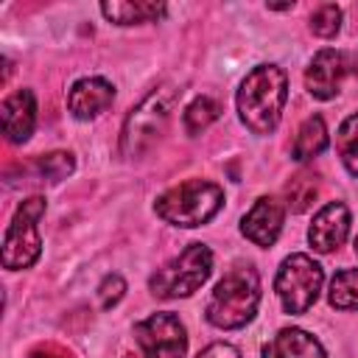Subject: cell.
<instances>
[{
  "label": "cell",
  "mask_w": 358,
  "mask_h": 358,
  "mask_svg": "<svg viewBox=\"0 0 358 358\" xmlns=\"http://www.w3.org/2000/svg\"><path fill=\"white\" fill-rule=\"evenodd\" d=\"M288 98V78L277 64H257L238 90V112L252 134H271Z\"/></svg>",
  "instance_id": "6da1fadb"
},
{
  "label": "cell",
  "mask_w": 358,
  "mask_h": 358,
  "mask_svg": "<svg viewBox=\"0 0 358 358\" xmlns=\"http://www.w3.org/2000/svg\"><path fill=\"white\" fill-rule=\"evenodd\" d=\"M257 302H260L257 271L252 266H235L218 280L204 313H207L210 324H215L221 330H235L255 319Z\"/></svg>",
  "instance_id": "7a4b0ae2"
},
{
  "label": "cell",
  "mask_w": 358,
  "mask_h": 358,
  "mask_svg": "<svg viewBox=\"0 0 358 358\" xmlns=\"http://www.w3.org/2000/svg\"><path fill=\"white\" fill-rule=\"evenodd\" d=\"M224 207V190L207 179H187L165 190L154 210L162 221L173 227H201Z\"/></svg>",
  "instance_id": "3957f363"
},
{
  "label": "cell",
  "mask_w": 358,
  "mask_h": 358,
  "mask_svg": "<svg viewBox=\"0 0 358 358\" xmlns=\"http://www.w3.org/2000/svg\"><path fill=\"white\" fill-rule=\"evenodd\" d=\"M176 103V90L173 87H159L148 92L126 117L123 131H120V151L123 157H140L145 154L157 137L165 131L171 112Z\"/></svg>",
  "instance_id": "277c9868"
},
{
  "label": "cell",
  "mask_w": 358,
  "mask_h": 358,
  "mask_svg": "<svg viewBox=\"0 0 358 358\" xmlns=\"http://www.w3.org/2000/svg\"><path fill=\"white\" fill-rule=\"evenodd\" d=\"M210 271H213V252L204 243H190L179 257H173L171 263L157 268V274H151L148 285H151V294L159 299L190 296L193 291H199L207 282Z\"/></svg>",
  "instance_id": "5b68a950"
},
{
  "label": "cell",
  "mask_w": 358,
  "mask_h": 358,
  "mask_svg": "<svg viewBox=\"0 0 358 358\" xmlns=\"http://www.w3.org/2000/svg\"><path fill=\"white\" fill-rule=\"evenodd\" d=\"M322 282H324L322 266L313 257L299 252V255H291V257L282 260V266L277 271V280H274V291H277L285 313L299 316L316 302V296L322 291Z\"/></svg>",
  "instance_id": "8992f818"
},
{
  "label": "cell",
  "mask_w": 358,
  "mask_h": 358,
  "mask_svg": "<svg viewBox=\"0 0 358 358\" xmlns=\"http://www.w3.org/2000/svg\"><path fill=\"white\" fill-rule=\"evenodd\" d=\"M45 215V199L42 196H34V199H25L6 235H3V266L17 271V268H28L36 263L39 252H42V241H39V218Z\"/></svg>",
  "instance_id": "52a82bcc"
},
{
  "label": "cell",
  "mask_w": 358,
  "mask_h": 358,
  "mask_svg": "<svg viewBox=\"0 0 358 358\" xmlns=\"http://www.w3.org/2000/svg\"><path fill=\"white\" fill-rule=\"evenodd\" d=\"M137 344L143 347L145 358H185L187 352V336L179 316L162 310L151 313L148 319L134 324Z\"/></svg>",
  "instance_id": "ba28073f"
},
{
  "label": "cell",
  "mask_w": 358,
  "mask_h": 358,
  "mask_svg": "<svg viewBox=\"0 0 358 358\" xmlns=\"http://www.w3.org/2000/svg\"><path fill=\"white\" fill-rule=\"evenodd\" d=\"M282 218H285V210L277 199L271 196H263L252 204V210L243 215L241 221V232L255 243V246H274V241L280 238V229H282Z\"/></svg>",
  "instance_id": "9c48e42d"
},
{
  "label": "cell",
  "mask_w": 358,
  "mask_h": 358,
  "mask_svg": "<svg viewBox=\"0 0 358 358\" xmlns=\"http://www.w3.org/2000/svg\"><path fill=\"white\" fill-rule=\"evenodd\" d=\"M347 232H350V210L341 201H330L313 215L308 241L316 252H333L347 241Z\"/></svg>",
  "instance_id": "30bf717a"
},
{
  "label": "cell",
  "mask_w": 358,
  "mask_h": 358,
  "mask_svg": "<svg viewBox=\"0 0 358 358\" xmlns=\"http://www.w3.org/2000/svg\"><path fill=\"white\" fill-rule=\"evenodd\" d=\"M347 73V62H344V53L333 50V48H324L313 56L308 73H305V87L313 98L319 101H327L338 92L341 87V78Z\"/></svg>",
  "instance_id": "8fae6325"
},
{
  "label": "cell",
  "mask_w": 358,
  "mask_h": 358,
  "mask_svg": "<svg viewBox=\"0 0 358 358\" xmlns=\"http://www.w3.org/2000/svg\"><path fill=\"white\" fill-rule=\"evenodd\" d=\"M112 101H115V87L106 78H81L70 87L67 95V106L78 120L98 117L112 106Z\"/></svg>",
  "instance_id": "7c38bea8"
},
{
  "label": "cell",
  "mask_w": 358,
  "mask_h": 358,
  "mask_svg": "<svg viewBox=\"0 0 358 358\" xmlns=\"http://www.w3.org/2000/svg\"><path fill=\"white\" fill-rule=\"evenodd\" d=\"M0 115H3V131L11 143H25L34 131V123H36V101H34V92L31 90H17L11 92L3 106H0Z\"/></svg>",
  "instance_id": "4fadbf2b"
},
{
  "label": "cell",
  "mask_w": 358,
  "mask_h": 358,
  "mask_svg": "<svg viewBox=\"0 0 358 358\" xmlns=\"http://www.w3.org/2000/svg\"><path fill=\"white\" fill-rule=\"evenodd\" d=\"M263 358H327V355L310 333L299 327H285L263 347Z\"/></svg>",
  "instance_id": "5bb4252c"
},
{
  "label": "cell",
  "mask_w": 358,
  "mask_h": 358,
  "mask_svg": "<svg viewBox=\"0 0 358 358\" xmlns=\"http://www.w3.org/2000/svg\"><path fill=\"white\" fill-rule=\"evenodd\" d=\"M103 17L117 25H134V22H151L165 14L162 3H103Z\"/></svg>",
  "instance_id": "9a60e30c"
},
{
  "label": "cell",
  "mask_w": 358,
  "mask_h": 358,
  "mask_svg": "<svg viewBox=\"0 0 358 358\" xmlns=\"http://www.w3.org/2000/svg\"><path fill=\"white\" fill-rule=\"evenodd\" d=\"M327 148V129H324V120L319 115L308 117L299 131H296V140H294V159L305 162L316 154H322Z\"/></svg>",
  "instance_id": "2e32d148"
},
{
  "label": "cell",
  "mask_w": 358,
  "mask_h": 358,
  "mask_svg": "<svg viewBox=\"0 0 358 358\" xmlns=\"http://www.w3.org/2000/svg\"><path fill=\"white\" fill-rule=\"evenodd\" d=\"M319 196V176L313 171H299L285 182V204L291 213H305Z\"/></svg>",
  "instance_id": "e0dca14e"
},
{
  "label": "cell",
  "mask_w": 358,
  "mask_h": 358,
  "mask_svg": "<svg viewBox=\"0 0 358 358\" xmlns=\"http://www.w3.org/2000/svg\"><path fill=\"white\" fill-rule=\"evenodd\" d=\"M330 305L338 310H358V268L336 271L330 282Z\"/></svg>",
  "instance_id": "ac0fdd59"
},
{
  "label": "cell",
  "mask_w": 358,
  "mask_h": 358,
  "mask_svg": "<svg viewBox=\"0 0 358 358\" xmlns=\"http://www.w3.org/2000/svg\"><path fill=\"white\" fill-rule=\"evenodd\" d=\"M336 148H338V157H341L344 168L352 176H358V112L350 115L341 123V129L336 134Z\"/></svg>",
  "instance_id": "d6986e66"
},
{
  "label": "cell",
  "mask_w": 358,
  "mask_h": 358,
  "mask_svg": "<svg viewBox=\"0 0 358 358\" xmlns=\"http://www.w3.org/2000/svg\"><path fill=\"white\" fill-rule=\"evenodd\" d=\"M218 115H221V103H218L215 98H207V95L196 98V101L185 109V129H187V134L204 131L213 120H218Z\"/></svg>",
  "instance_id": "ffe728a7"
},
{
  "label": "cell",
  "mask_w": 358,
  "mask_h": 358,
  "mask_svg": "<svg viewBox=\"0 0 358 358\" xmlns=\"http://www.w3.org/2000/svg\"><path fill=\"white\" fill-rule=\"evenodd\" d=\"M341 28V8L333 6V3H322L313 14H310V31L322 39H330L336 36Z\"/></svg>",
  "instance_id": "44dd1931"
},
{
  "label": "cell",
  "mask_w": 358,
  "mask_h": 358,
  "mask_svg": "<svg viewBox=\"0 0 358 358\" xmlns=\"http://www.w3.org/2000/svg\"><path fill=\"white\" fill-rule=\"evenodd\" d=\"M73 168H76V162H73V154H67V151H53V154H45L36 159V171L50 182L64 179L67 173H73Z\"/></svg>",
  "instance_id": "7402d4cb"
},
{
  "label": "cell",
  "mask_w": 358,
  "mask_h": 358,
  "mask_svg": "<svg viewBox=\"0 0 358 358\" xmlns=\"http://www.w3.org/2000/svg\"><path fill=\"white\" fill-rule=\"evenodd\" d=\"M123 294H126V282H123L120 274H106L103 282L98 285V299H101V308L103 310L115 308L123 299Z\"/></svg>",
  "instance_id": "603a6c76"
},
{
  "label": "cell",
  "mask_w": 358,
  "mask_h": 358,
  "mask_svg": "<svg viewBox=\"0 0 358 358\" xmlns=\"http://www.w3.org/2000/svg\"><path fill=\"white\" fill-rule=\"evenodd\" d=\"M196 358H241V355H238V350L232 344L218 341V344H210L207 350H201Z\"/></svg>",
  "instance_id": "cb8c5ba5"
},
{
  "label": "cell",
  "mask_w": 358,
  "mask_h": 358,
  "mask_svg": "<svg viewBox=\"0 0 358 358\" xmlns=\"http://www.w3.org/2000/svg\"><path fill=\"white\" fill-rule=\"evenodd\" d=\"M28 358H70L64 350H59V347H53V344H48V347H36Z\"/></svg>",
  "instance_id": "d4e9b609"
},
{
  "label": "cell",
  "mask_w": 358,
  "mask_h": 358,
  "mask_svg": "<svg viewBox=\"0 0 358 358\" xmlns=\"http://www.w3.org/2000/svg\"><path fill=\"white\" fill-rule=\"evenodd\" d=\"M355 255H358V235H355Z\"/></svg>",
  "instance_id": "484cf974"
}]
</instances>
